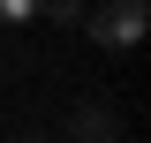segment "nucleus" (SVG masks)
<instances>
[{
  "label": "nucleus",
  "mask_w": 151,
  "mask_h": 143,
  "mask_svg": "<svg viewBox=\"0 0 151 143\" xmlns=\"http://www.w3.org/2000/svg\"><path fill=\"white\" fill-rule=\"evenodd\" d=\"M144 30H151V0H106V8L91 15V38L106 45V53H136Z\"/></svg>",
  "instance_id": "1"
},
{
  "label": "nucleus",
  "mask_w": 151,
  "mask_h": 143,
  "mask_svg": "<svg viewBox=\"0 0 151 143\" xmlns=\"http://www.w3.org/2000/svg\"><path fill=\"white\" fill-rule=\"evenodd\" d=\"M113 136H121V121H113L106 106H83L76 113V143H113Z\"/></svg>",
  "instance_id": "2"
},
{
  "label": "nucleus",
  "mask_w": 151,
  "mask_h": 143,
  "mask_svg": "<svg viewBox=\"0 0 151 143\" xmlns=\"http://www.w3.org/2000/svg\"><path fill=\"white\" fill-rule=\"evenodd\" d=\"M30 15H38V0H0V23H8V30H23Z\"/></svg>",
  "instance_id": "3"
},
{
  "label": "nucleus",
  "mask_w": 151,
  "mask_h": 143,
  "mask_svg": "<svg viewBox=\"0 0 151 143\" xmlns=\"http://www.w3.org/2000/svg\"><path fill=\"white\" fill-rule=\"evenodd\" d=\"M38 8H45L53 23H76V15H83V0H38Z\"/></svg>",
  "instance_id": "4"
},
{
  "label": "nucleus",
  "mask_w": 151,
  "mask_h": 143,
  "mask_svg": "<svg viewBox=\"0 0 151 143\" xmlns=\"http://www.w3.org/2000/svg\"><path fill=\"white\" fill-rule=\"evenodd\" d=\"M0 143H15V136H0Z\"/></svg>",
  "instance_id": "5"
}]
</instances>
